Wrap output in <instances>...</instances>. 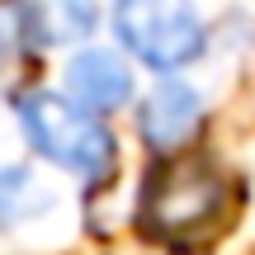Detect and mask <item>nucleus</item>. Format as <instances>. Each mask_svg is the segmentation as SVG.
I'll use <instances>...</instances> for the list:
<instances>
[{
	"label": "nucleus",
	"instance_id": "obj_3",
	"mask_svg": "<svg viewBox=\"0 0 255 255\" xmlns=\"http://www.w3.org/2000/svg\"><path fill=\"white\" fill-rule=\"evenodd\" d=\"M119 38L156 71L194 62L203 47V24L189 0H119Z\"/></svg>",
	"mask_w": 255,
	"mask_h": 255
},
{
	"label": "nucleus",
	"instance_id": "obj_7",
	"mask_svg": "<svg viewBox=\"0 0 255 255\" xmlns=\"http://www.w3.org/2000/svg\"><path fill=\"white\" fill-rule=\"evenodd\" d=\"M28 184L24 170H0V227L9 222V208H14V194Z\"/></svg>",
	"mask_w": 255,
	"mask_h": 255
},
{
	"label": "nucleus",
	"instance_id": "obj_2",
	"mask_svg": "<svg viewBox=\"0 0 255 255\" xmlns=\"http://www.w3.org/2000/svg\"><path fill=\"white\" fill-rule=\"evenodd\" d=\"M19 119H24V132L33 137V146L47 156V161L66 165L76 175H90L100 180L114 165V142L100 123L85 109L57 100V95H28L19 104Z\"/></svg>",
	"mask_w": 255,
	"mask_h": 255
},
{
	"label": "nucleus",
	"instance_id": "obj_6",
	"mask_svg": "<svg viewBox=\"0 0 255 255\" xmlns=\"http://www.w3.org/2000/svg\"><path fill=\"white\" fill-rule=\"evenodd\" d=\"M19 14L38 43H71L95 28V0H24Z\"/></svg>",
	"mask_w": 255,
	"mask_h": 255
},
{
	"label": "nucleus",
	"instance_id": "obj_4",
	"mask_svg": "<svg viewBox=\"0 0 255 255\" xmlns=\"http://www.w3.org/2000/svg\"><path fill=\"white\" fill-rule=\"evenodd\" d=\"M199 95L189 90V85H180V81H170V85H161V90L146 100V109H142V132H146V142L156 146V151H175V146H184L189 142V132L199 128Z\"/></svg>",
	"mask_w": 255,
	"mask_h": 255
},
{
	"label": "nucleus",
	"instance_id": "obj_1",
	"mask_svg": "<svg viewBox=\"0 0 255 255\" xmlns=\"http://www.w3.org/2000/svg\"><path fill=\"white\" fill-rule=\"evenodd\" d=\"M232 203V184L222 180L213 165L203 161H180L165 165L142 194V222L151 237L175 241V246H189L203 241L208 232L222 227Z\"/></svg>",
	"mask_w": 255,
	"mask_h": 255
},
{
	"label": "nucleus",
	"instance_id": "obj_5",
	"mask_svg": "<svg viewBox=\"0 0 255 255\" xmlns=\"http://www.w3.org/2000/svg\"><path fill=\"white\" fill-rule=\"evenodd\" d=\"M76 100H85L90 109H119V104L132 95V76L114 52H81L66 71Z\"/></svg>",
	"mask_w": 255,
	"mask_h": 255
}]
</instances>
